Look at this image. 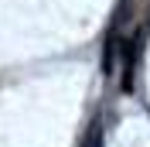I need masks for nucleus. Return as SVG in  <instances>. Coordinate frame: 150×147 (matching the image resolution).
Listing matches in <instances>:
<instances>
[{
	"instance_id": "f257e3e1",
	"label": "nucleus",
	"mask_w": 150,
	"mask_h": 147,
	"mask_svg": "<svg viewBox=\"0 0 150 147\" xmlns=\"http://www.w3.org/2000/svg\"><path fill=\"white\" fill-rule=\"evenodd\" d=\"M143 34H147V28H140L130 41L120 45V65H123L120 89L123 92H133V75H137V62H140V51H143Z\"/></svg>"
},
{
	"instance_id": "f03ea898",
	"label": "nucleus",
	"mask_w": 150,
	"mask_h": 147,
	"mask_svg": "<svg viewBox=\"0 0 150 147\" xmlns=\"http://www.w3.org/2000/svg\"><path fill=\"white\" fill-rule=\"evenodd\" d=\"M116 45H120V38H116V31H109V38H106V55H103V75H112V55H116Z\"/></svg>"
},
{
	"instance_id": "7ed1b4c3",
	"label": "nucleus",
	"mask_w": 150,
	"mask_h": 147,
	"mask_svg": "<svg viewBox=\"0 0 150 147\" xmlns=\"http://www.w3.org/2000/svg\"><path fill=\"white\" fill-rule=\"evenodd\" d=\"M89 147H99V130H96V140H92V144H89Z\"/></svg>"
}]
</instances>
